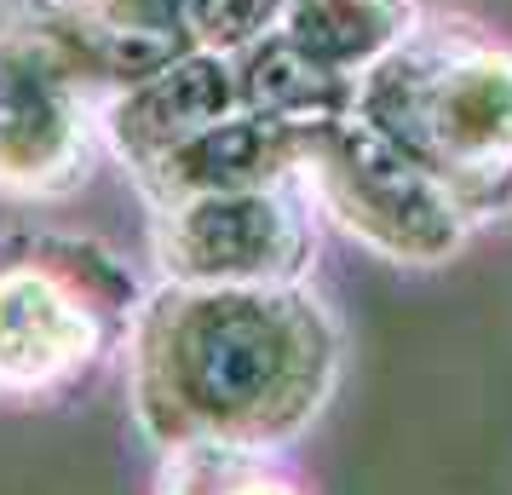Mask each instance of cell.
<instances>
[{"mask_svg":"<svg viewBox=\"0 0 512 495\" xmlns=\"http://www.w3.org/2000/svg\"><path fill=\"white\" fill-rule=\"evenodd\" d=\"M127 409L144 444L282 455L328 415L346 375L340 317L311 283H156L127 334Z\"/></svg>","mask_w":512,"mask_h":495,"instance_id":"obj_1","label":"cell"},{"mask_svg":"<svg viewBox=\"0 0 512 495\" xmlns=\"http://www.w3.org/2000/svg\"><path fill=\"white\" fill-rule=\"evenodd\" d=\"M357 116L426 167L472 231L512 219V41L466 12H420L363 81Z\"/></svg>","mask_w":512,"mask_h":495,"instance_id":"obj_2","label":"cell"},{"mask_svg":"<svg viewBox=\"0 0 512 495\" xmlns=\"http://www.w3.org/2000/svg\"><path fill=\"white\" fill-rule=\"evenodd\" d=\"M144 294L139 271L98 236L0 231V403L47 409L75 398L127 352Z\"/></svg>","mask_w":512,"mask_h":495,"instance_id":"obj_3","label":"cell"},{"mask_svg":"<svg viewBox=\"0 0 512 495\" xmlns=\"http://www.w3.org/2000/svg\"><path fill=\"white\" fill-rule=\"evenodd\" d=\"M300 179L311 190V208L346 242L403 271H438L461 260L466 242L478 236L455 196L357 110L317 133Z\"/></svg>","mask_w":512,"mask_h":495,"instance_id":"obj_4","label":"cell"},{"mask_svg":"<svg viewBox=\"0 0 512 495\" xmlns=\"http://www.w3.org/2000/svg\"><path fill=\"white\" fill-rule=\"evenodd\" d=\"M104 156V93L47 35L0 18V196L70 202Z\"/></svg>","mask_w":512,"mask_h":495,"instance_id":"obj_5","label":"cell"},{"mask_svg":"<svg viewBox=\"0 0 512 495\" xmlns=\"http://www.w3.org/2000/svg\"><path fill=\"white\" fill-rule=\"evenodd\" d=\"M150 260L162 283L196 288H282L311 283L317 208L305 179L248 190H208L150 208Z\"/></svg>","mask_w":512,"mask_h":495,"instance_id":"obj_6","label":"cell"},{"mask_svg":"<svg viewBox=\"0 0 512 495\" xmlns=\"http://www.w3.org/2000/svg\"><path fill=\"white\" fill-rule=\"evenodd\" d=\"M236 110H248L236 47H190L104 98V150L127 179H139Z\"/></svg>","mask_w":512,"mask_h":495,"instance_id":"obj_7","label":"cell"},{"mask_svg":"<svg viewBox=\"0 0 512 495\" xmlns=\"http://www.w3.org/2000/svg\"><path fill=\"white\" fill-rule=\"evenodd\" d=\"M311 133L282 127V121L259 116V110H236L219 127L196 133L190 144H179L173 156L139 173L133 190L144 196V208H167L185 196H208V190H248V185H282L300 179L305 156H311Z\"/></svg>","mask_w":512,"mask_h":495,"instance_id":"obj_8","label":"cell"},{"mask_svg":"<svg viewBox=\"0 0 512 495\" xmlns=\"http://www.w3.org/2000/svg\"><path fill=\"white\" fill-rule=\"evenodd\" d=\"M420 12V0H282L271 29L317 70L363 81L420 24Z\"/></svg>","mask_w":512,"mask_h":495,"instance_id":"obj_9","label":"cell"},{"mask_svg":"<svg viewBox=\"0 0 512 495\" xmlns=\"http://www.w3.org/2000/svg\"><path fill=\"white\" fill-rule=\"evenodd\" d=\"M70 6L133 47L179 58L190 47H248L271 29L282 0H70Z\"/></svg>","mask_w":512,"mask_h":495,"instance_id":"obj_10","label":"cell"},{"mask_svg":"<svg viewBox=\"0 0 512 495\" xmlns=\"http://www.w3.org/2000/svg\"><path fill=\"white\" fill-rule=\"evenodd\" d=\"M150 495H305V484L282 467V455L231 444L162 449Z\"/></svg>","mask_w":512,"mask_h":495,"instance_id":"obj_11","label":"cell"}]
</instances>
